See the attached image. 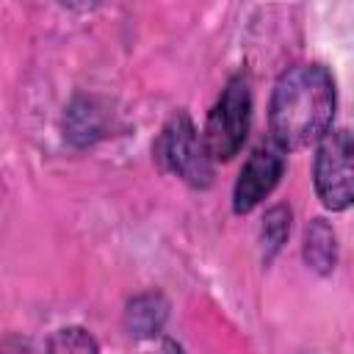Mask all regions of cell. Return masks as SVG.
Segmentation results:
<instances>
[{"label": "cell", "instance_id": "7a4b0ae2", "mask_svg": "<svg viewBox=\"0 0 354 354\" xmlns=\"http://www.w3.org/2000/svg\"><path fill=\"white\" fill-rule=\"evenodd\" d=\"M252 122V94L249 80L238 72L227 80L221 97L207 113L205 130H202V147L210 160H230L238 155V149L246 141Z\"/></svg>", "mask_w": 354, "mask_h": 354}, {"label": "cell", "instance_id": "52a82bcc", "mask_svg": "<svg viewBox=\"0 0 354 354\" xmlns=\"http://www.w3.org/2000/svg\"><path fill=\"white\" fill-rule=\"evenodd\" d=\"M163 318H166V304L160 301V296H138L136 301H130L127 326L136 335H155Z\"/></svg>", "mask_w": 354, "mask_h": 354}, {"label": "cell", "instance_id": "6da1fadb", "mask_svg": "<svg viewBox=\"0 0 354 354\" xmlns=\"http://www.w3.org/2000/svg\"><path fill=\"white\" fill-rule=\"evenodd\" d=\"M337 105L335 77L321 64H299L279 75L268 122L271 136L279 149H301L324 138L332 127Z\"/></svg>", "mask_w": 354, "mask_h": 354}, {"label": "cell", "instance_id": "8992f818", "mask_svg": "<svg viewBox=\"0 0 354 354\" xmlns=\"http://www.w3.org/2000/svg\"><path fill=\"white\" fill-rule=\"evenodd\" d=\"M304 260L318 274H329L337 263V238L324 218H313L304 230Z\"/></svg>", "mask_w": 354, "mask_h": 354}, {"label": "cell", "instance_id": "ba28073f", "mask_svg": "<svg viewBox=\"0 0 354 354\" xmlns=\"http://www.w3.org/2000/svg\"><path fill=\"white\" fill-rule=\"evenodd\" d=\"M41 354H100V346L86 329L66 326V329H58L50 335Z\"/></svg>", "mask_w": 354, "mask_h": 354}, {"label": "cell", "instance_id": "277c9868", "mask_svg": "<svg viewBox=\"0 0 354 354\" xmlns=\"http://www.w3.org/2000/svg\"><path fill=\"white\" fill-rule=\"evenodd\" d=\"M315 191L329 210L351 205V136L348 130L326 133L315 155Z\"/></svg>", "mask_w": 354, "mask_h": 354}, {"label": "cell", "instance_id": "3957f363", "mask_svg": "<svg viewBox=\"0 0 354 354\" xmlns=\"http://www.w3.org/2000/svg\"><path fill=\"white\" fill-rule=\"evenodd\" d=\"M155 155L163 163V169H169L171 174L183 177L191 185L205 188L213 180L210 158L202 147V138L196 136V127L191 124V119L185 113H177L163 127V133L155 144Z\"/></svg>", "mask_w": 354, "mask_h": 354}, {"label": "cell", "instance_id": "5b68a950", "mask_svg": "<svg viewBox=\"0 0 354 354\" xmlns=\"http://www.w3.org/2000/svg\"><path fill=\"white\" fill-rule=\"evenodd\" d=\"M285 171V155L277 144H260L246 166L241 169L238 180H235V191H232V207L235 213H249L254 210L279 183Z\"/></svg>", "mask_w": 354, "mask_h": 354}]
</instances>
